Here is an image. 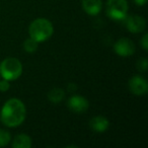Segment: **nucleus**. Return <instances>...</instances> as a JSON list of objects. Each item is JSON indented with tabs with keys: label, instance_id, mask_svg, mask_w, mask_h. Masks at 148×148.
<instances>
[{
	"label": "nucleus",
	"instance_id": "obj_12",
	"mask_svg": "<svg viewBox=\"0 0 148 148\" xmlns=\"http://www.w3.org/2000/svg\"><path fill=\"white\" fill-rule=\"evenodd\" d=\"M64 95H65V92H64L63 89L53 88L48 93V99H49V101H52V103H58L64 99Z\"/></svg>",
	"mask_w": 148,
	"mask_h": 148
},
{
	"label": "nucleus",
	"instance_id": "obj_9",
	"mask_svg": "<svg viewBox=\"0 0 148 148\" xmlns=\"http://www.w3.org/2000/svg\"><path fill=\"white\" fill-rule=\"evenodd\" d=\"M82 8L87 14L97 15L101 10V0H82Z\"/></svg>",
	"mask_w": 148,
	"mask_h": 148
},
{
	"label": "nucleus",
	"instance_id": "obj_4",
	"mask_svg": "<svg viewBox=\"0 0 148 148\" xmlns=\"http://www.w3.org/2000/svg\"><path fill=\"white\" fill-rule=\"evenodd\" d=\"M127 0H108L107 14L114 21H122L127 16Z\"/></svg>",
	"mask_w": 148,
	"mask_h": 148
},
{
	"label": "nucleus",
	"instance_id": "obj_8",
	"mask_svg": "<svg viewBox=\"0 0 148 148\" xmlns=\"http://www.w3.org/2000/svg\"><path fill=\"white\" fill-rule=\"evenodd\" d=\"M88 101L85 97L80 95H73L68 101V107L75 113H83L88 109Z\"/></svg>",
	"mask_w": 148,
	"mask_h": 148
},
{
	"label": "nucleus",
	"instance_id": "obj_18",
	"mask_svg": "<svg viewBox=\"0 0 148 148\" xmlns=\"http://www.w3.org/2000/svg\"><path fill=\"white\" fill-rule=\"evenodd\" d=\"M134 2H135L137 5H139V6H142V5H145L146 4L147 0H134Z\"/></svg>",
	"mask_w": 148,
	"mask_h": 148
},
{
	"label": "nucleus",
	"instance_id": "obj_15",
	"mask_svg": "<svg viewBox=\"0 0 148 148\" xmlns=\"http://www.w3.org/2000/svg\"><path fill=\"white\" fill-rule=\"evenodd\" d=\"M147 67H148V63L145 58H142V59H140L139 61L137 62V68L140 71H146Z\"/></svg>",
	"mask_w": 148,
	"mask_h": 148
},
{
	"label": "nucleus",
	"instance_id": "obj_6",
	"mask_svg": "<svg viewBox=\"0 0 148 148\" xmlns=\"http://www.w3.org/2000/svg\"><path fill=\"white\" fill-rule=\"evenodd\" d=\"M125 23L128 31L134 34L141 33L146 27V21L142 16L139 15H130L125 17Z\"/></svg>",
	"mask_w": 148,
	"mask_h": 148
},
{
	"label": "nucleus",
	"instance_id": "obj_16",
	"mask_svg": "<svg viewBox=\"0 0 148 148\" xmlns=\"http://www.w3.org/2000/svg\"><path fill=\"white\" fill-rule=\"evenodd\" d=\"M9 87H10V84H9L8 80H6V79H4V80H1L0 81V90L1 91H7L9 89Z\"/></svg>",
	"mask_w": 148,
	"mask_h": 148
},
{
	"label": "nucleus",
	"instance_id": "obj_14",
	"mask_svg": "<svg viewBox=\"0 0 148 148\" xmlns=\"http://www.w3.org/2000/svg\"><path fill=\"white\" fill-rule=\"evenodd\" d=\"M11 136L6 130H0V147L6 146L10 142Z\"/></svg>",
	"mask_w": 148,
	"mask_h": 148
},
{
	"label": "nucleus",
	"instance_id": "obj_19",
	"mask_svg": "<svg viewBox=\"0 0 148 148\" xmlns=\"http://www.w3.org/2000/svg\"><path fill=\"white\" fill-rule=\"evenodd\" d=\"M68 88H69V90H70V91H72L73 89H76V86H75V85L72 84V83H71V84H69V87H68Z\"/></svg>",
	"mask_w": 148,
	"mask_h": 148
},
{
	"label": "nucleus",
	"instance_id": "obj_17",
	"mask_svg": "<svg viewBox=\"0 0 148 148\" xmlns=\"http://www.w3.org/2000/svg\"><path fill=\"white\" fill-rule=\"evenodd\" d=\"M141 46L144 50H148V34H145V35L142 37L141 39Z\"/></svg>",
	"mask_w": 148,
	"mask_h": 148
},
{
	"label": "nucleus",
	"instance_id": "obj_10",
	"mask_svg": "<svg viewBox=\"0 0 148 148\" xmlns=\"http://www.w3.org/2000/svg\"><path fill=\"white\" fill-rule=\"evenodd\" d=\"M90 124V128L93 131L97 132V133H103L109 128V120L107 118L103 117V116H97V117L92 118L89 122Z\"/></svg>",
	"mask_w": 148,
	"mask_h": 148
},
{
	"label": "nucleus",
	"instance_id": "obj_2",
	"mask_svg": "<svg viewBox=\"0 0 148 148\" xmlns=\"http://www.w3.org/2000/svg\"><path fill=\"white\" fill-rule=\"evenodd\" d=\"M53 25L46 18H37L31 23L29 27V38L37 41L38 43L47 41L53 35Z\"/></svg>",
	"mask_w": 148,
	"mask_h": 148
},
{
	"label": "nucleus",
	"instance_id": "obj_1",
	"mask_svg": "<svg viewBox=\"0 0 148 148\" xmlns=\"http://www.w3.org/2000/svg\"><path fill=\"white\" fill-rule=\"evenodd\" d=\"M25 115L27 110L23 101L18 99H10L1 110V121L7 127H17L25 121Z\"/></svg>",
	"mask_w": 148,
	"mask_h": 148
},
{
	"label": "nucleus",
	"instance_id": "obj_11",
	"mask_svg": "<svg viewBox=\"0 0 148 148\" xmlns=\"http://www.w3.org/2000/svg\"><path fill=\"white\" fill-rule=\"evenodd\" d=\"M13 148H31L32 147V139L29 135L21 134L14 138L12 142Z\"/></svg>",
	"mask_w": 148,
	"mask_h": 148
},
{
	"label": "nucleus",
	"instance_id": "obj_3",
	"mask_svg": "<svg viewBox=\"0 0 148 148\" xmlns=\"http://www.w3.org/2000/svg\"><path fill=\"white\" fill-rule=\"evenodd\" d=\"M23 73V65L16 58L9 57L0 63V74L6 80H15Z\"/></svg>",
	"mask_w": 148,
	"mask_h": 148
},
{
	"label": "nucleus",
	"instance_id": "obj_13",
	"mask_svg": "<svg viewBox=\"0 0 148 148\" xmlns=\"http://www.w3.org/2000/svg\"><path fill=\"white\" fill-rule=\"evenodd\" d=\"M38 45H39V43H38L37 41H35L34 39L29 38V39L25 40V43H23V49H25V51L27 52V53H34V52L37 51Z\"/></svg>",
	"mask_w": 148,
	"mask_h": 148
},
{
	"label": "nucleus",
	"instance_id": "obj_7",
	"mask_svg": "<svg viewBox=\"0 0 148 148\" xmlns=\"http://www.w3.org/2000/svg\"><path fill=\"white\" fill-rule=\"evenodd\" d=\"M129 88L132 93L136 95H142L147 93L148 91V83L143 77L141 76H133L129 80Z\"/></svg>",
	"mask_w": 148,
	"mask_h": 148
},
{
	"label": "nucleus",
	"instance_id": "obj_5",
	"mask_svg": "<svg viewBox=\"0 0 148 148\" xmlns=\"http://www.w3.org/2000/svg\"><path fill=\"white\" fill-rule=\"evenodd\" d=\"M114 50L119 56L122 57H128L131 56L135 52V45L131 40L127 38H122L114 46Z\"/></svg>",
	"mask_w": 148,
	"mask_h": 148
}]
</instances>
